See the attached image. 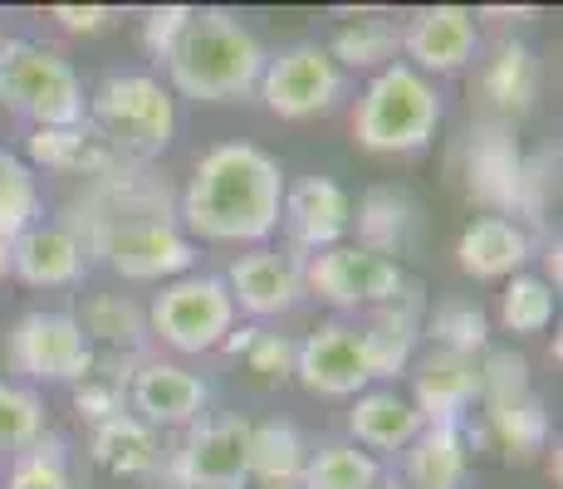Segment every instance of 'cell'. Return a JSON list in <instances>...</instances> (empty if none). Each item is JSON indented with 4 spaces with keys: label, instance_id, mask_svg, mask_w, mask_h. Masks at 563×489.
Here are the masks:
<instances>
[{
    "label": "cell",
    "instance_id": "44dd1931",
    "mask_svg": "<svg viewBox=\"0 0 563 489\" xmlns=\"http://www.w3.org/2000/svg\"><path fill=\"white\" fill-rule=\"evenodd\" d=\"M529 231L505 215H475L456 241V259L471 279H515L529 259Z\"/></svg>",
    "mask_w": 563,
    "mask_h": 489
},
{
    "label": "cell",
    "instance_id": "7c38bea8",
    "mask_svg": "<svg viewBox=\"0 0 563 489\" xmlns=\"http://www.w3.org/2000/svg\"><path fill=\"white\" fill-rule=\"evenodd\" d=\"M5 357L30 382H84L99 363V353L84 338L79 319L59 309H35L10 329Z\"/></svg>",
    "mask_w": 563,
    "mask_h": 489
},
{
    "label": "cell",
    "instance_id": "9a60e30c",
    "mask_svg": "<svg viewBox=\"0 0 563 489\" xmlns=\"http://www.w3.org/2000/svg\"><path fill=\"white\" fill-rule=\"evenodd\" d=\"M225 289L231 303L245 309L251 319H279L305 299V255L295 249H275V245H255L251 255H241L225 269Z\"/></svg>",
    "mask_w": 563,
    "mask_h": 489
},
{
    "label": "cell",
    "instance_id": "4316f807",
    "mask_svg": "<svg viewBox=\"0 0 563 489\" xmlns=\"http://www.w3.org/2000/svg\"><path fill=\"white\" fill-rule=\"evenodd\" d=\"M74 319H79L93 353L108 347L113 357H133L153 338V333H147V313L137 309L128 293H93V299L84 303V313H74Z\"/></svg>",
    "mask_w": 563,
    "mask_h": 489
},
{
    "label": "cell",
    "instance_id": "7402d4cb",
    "mask_svg": "<svg viewBox=\"0 0 563 489\" xmlns=\"http://www.w3.org/2000/svg\"><path fill=\"white\" fill-rule=\"evenodd\" d=\"M349 431H353V445H363L367 455L373 451H407L421 431V416H417V407H411L407 391L367 387V391L353 397Z\"/></svg>",
    "mask_w": 563,
    "mask_h": 489
},
{
    "label": "cell",
    "instance_id": "60d3db41",
    "mask_svg": "<svg viewBox=\"0 0 563 489\" xmlns=\"http://www.w3.org/2000/svg\"><path fill=\"white\" fill-rule=\"evenodd\" d=\"M49 15L59 20L64 30H74V35H99V30L113 25V10L108 5H54Z\"/></svg>",
    "mask_w": 563,
    "mask_h": 489
},
{
    "label": "cell",
    "instance_id": "4dcf8cb0",
    "mask_svg": "<svg viewBox=\"0 0 563 489\" xmlns=\"http://www.w3.org/2000/svg\"><path fill=\"white\" fill-rule=\"evenodd\" d=\"M309 445L289 421H260L251 426V480L255 485H299Z\"/></svg>",
    "mask_w": 563,
    "mask_h": 489
},
{
    "label": "cell",
    "instance_id": "d6a6232c",
    "mask_svg": "<svg viewBox=\"0 0 563 489\" xmlns=\"http://www.w3.org/2000/svg\"><path fill=\"white\" fill-rule=\"evenodd\" d=\"M329 49V59L339 64L343 74L349 69H387L393 64V54L402 49V40H397V30L387 25V20H353V25H343L339 35H333V45H323Z\"/></svg>",
    "mask_w": 563,
    "mask_h": 489
},
{
    "label": "cell",
    "instance_id": "52a82bcc",
    "mask_svg": "<svg viewBox=\"0 0 563 489\" xmlns=\"http://www.w3.org/2000/svg\"><path fill=\"white\" fill-rule=\"evenodd\" d=\"M481 416L490 441L505 451V460L525 465L534 451L549 445V411L529 382V363L515 347H485L481 363Z\"/></svg>",
    "mask_w": 563,
    "mask_h": 489
},
{
    "label": "cell",
    "instance_id": "484cf974",
    "mask_svg": "<svg viewBox=\"0 0 563 489\" xmlns=\"http://www.w3.org/2000/svg\"><path fill=\"white\" fill-rule=\"evenodd\" d=\"M481 93L490 98V108L500 113V123L525 118L529 108H534V98H539V59H534V49L519 45V40H505V45L485 59Z\"/></svg>",
    "mask_w": 563,
    "mask_h": 489
},
{
    "label": "cell",
    "instance_id": "30bf717a",
    "mask_svg": "<svg viewBox=\"0 0 563 489\" xmlns=\"http://www.w3.org/2000/svg\"><path fill=\"white\" fill-rule=\"evenodd\" d=\"M305 289L319 293L333 309H383V303H397L411 289L407 269L397 265L393 255H377L358 241L329 245L319 255H305Z\"/></svg>",
    "mask_w": 563,
    "mask_h": 489
},
{
    "label": "cell",
    "instance_id": "6da1fadb",
    "mask_svg": "<svg viewBox=\"0 0 563 489\" xmlns=\"http://www.w3.org/2000/svg\"><path fill=\"white\" fill-rule=\"evenodd\" d=\"M69 231L123 279L172 285L197 265V241L177 225L167 187L137 162H118L113 171L93 177L79 201V225Z\"/></svg>",
    "mask_w": 563,
    "mask_h": 489
},
{
    "label": "cell",
    "instance_id": "3957f363",
    "mask_svg": "<svg viewBox=\"0 0 563 489\" xmlns=\"http://www.w3.org/2000/svg\"><path fill=\"white\" fill-rule=\"evenodd\" d=\"M265 45L255 30L231 10H191L187 35L167 54L172 93L197 98V103H231L255 93L265 74Z\"/></svg>",
    "mask_w": 563,
    "mask_h": 489
},
{
    "label": "cell",
    "instance_id": "e0dca14e",
    "mask_svg": "<svg viewBox=\"0 0 563 489\" xmlns=\"http://www.w3.org/2000/svg\"><path fill=\"white\" fill-rule=\"evenodd\" d=\"M402 49L417 74H456L475 59L481 49V30H475V10L465 5H427L411 15V25L402 30Z\"/></svg>",
    "mask_w": 563,
    "mask_h": 489
},
{
    "label": "cell",
    "instance_id": "8fae6325",
    "mask_svg": "<svg viewBox=\"0 0 563 489\" xmlns=\"http://www.w3.org/2000/svg\"><path fill=\"white\" fill-rule=\"evenodd\" d=\"M260 98H265L269 113L289 118V123H305V118L333 113L339 98L349 93V74L329 59L323 45H289L265 59V74H260Z\"/></svg>",
    "mask_w": 563,
    "mask_h": 489
},
{
    "label": "cell",
    "instance_id": "d590c367",
    "mask_svg": "<svg viewBox=\"0 0 563 489\" xmlns=\"http://www.w3.org/2000/svg\"><path fill=\"white\" fill-rule=\"evenodd\" d=\"M45 436V401L35 397L30 387L0 382V455L5 451H25Z\"/></svg>",
    "mask_w": 563,
    "mask_h": 489
},
{
    "label": "cell",
    "instance_id": "bcb514c9",
    "mask_svg": "<svg viewBox=\"0 0 563 489\" xmlns=\"http://www.w3.org/2000/svg\"><path fill=\"white\" fill-rule=\"evenodd\" d=\"M255 489H299V485H255Z\"/></svg>",
    "mask_w": 563,
    "mask_h": 489
},
{
    "label": "cell",
    "instance_id": "1f68e13d",
    "mask_svg": "<svg viewBox=\"0 0 563 489\" xmlns=\"http://www.w3.org/2000/svg\"><path fill=\"white\" fill-rule=\"evenodd\" d=\"M377 480H383L377 455H367L353 441H329L319 451H309L299 489H373Z\"/></svg>",
    "mask_w": 563,
    "mask_h": 489
},
{
    "label": "cell",
    "instance_id": "d4e9b609",
    "mask_svg": "<svg viewBox=\"0 0 563 489\" xmlns=\"http://www.w3.org/2000/svg\"><path fill=\"white\" fill-rule=\"evenodd\" d=\"M30 167H49V171H79V177H103V171H113L118 152L103 143L99 133L89 127V118L74 127H35L30 133Z\"/></svg>",
    "mask_w": 563,
    "mask_h": 489
},
{
    "label": "cell",
    "instance_id": "2e32d148",
    "mask_svg": "<svg viewBox=\"0 0 563 489\" xmlns=\"http://www.w3.org/2000/svg\"><path fill=\"white\" fill-rule=\"evenodd\" d=\"M481 401V363L446 347L411 357V407L421 426H461L465 411Z\"/></svg>",
    "mask_w": 563,
    "mask_h": 489
},
{
    "label": "cell",
    "instance_id": "277c9868",
    "mask_svg": "<svg viewBox=\"0 0 563 489\" xmlns=\"http://www.w3.org/2000/svg\"><path fill=\"white\" fill-rule=\"evenodd\" d=\"M441 127V93L427 74H417L411 64L393 59L387 69H377L367 79V89L353 108V143L367 152H421Z\"/></svg>",
    "mask_w": 563,
    "mask_h": 489
},
{
    "label": "cell",
    "instance_id": "ba28073f",
    "mask_svg": "<svg viewBox=\"0 0 563 489\" xmlns=\"http://www.w3.org/2000/svg\"><path fill=\"white\" fill-rule=\"evenodd\" d=\"M465 187L485 205L490 215H539L544 211V191L549 177L539 171V162H529L515 143L510 123H481L471 133V147H465Z\"/></svg>",
    "mask_w": 563,
    "mask_h": 489
},
{
    "label": "cell",
    "instance_id": "9c48e42d",
    "mask_svg": "<svg viewBox=\"0 0 563 489\" xmlns=\"http://www.w3.org/2000/svg\"><path fill=\"white\" fill-rule=\"evenodd\" d=\"M235 329V303L221 275H181L157 289L147 309V333L177 353H216Z\"/></svg>",
    "mask_w": 563,
    "mask_h": 489
},
{
    "label": "cell",
    "instance_id": "f35d334b",
    "mask_svg": "<svg viewBox=\"0 0 563 489\" xmlns=\"http://www.w3.org/2000/svg\"><path fill=\"white\" fill-rule=\"evenodd\" d=\"M187 25H191V5H153L143 15V45H147V54L167 64V54L177 49L181 35H187Z\"/></svg>",
    "mask_w": 563,
    "mask_h": 489
},
{
    "label": "cell",
    "instance_id": "7dc6e473",
    "mask_svg": "<svg viewBox=\"0 0 563 489\" xmlns=\"http://www.w3.org/2000/svg\"><path fill=\"white\" fill-rule=\"evenodd\" d=\"M167 489H177V485H167Z\"/></svg>",
    "mask_w": 563,
    "mask_h": 489
},
{
    "label": "cell",
    "instance_id": "e575fe53",
    "mask_svg": "<svg viewBox=\"0 0 563 489\" xmlns=\"http://www.w3.org/2000/svg\"><path fill=\"white\" fill-rule=\"evenodd\" d=\"M431 343L446 347V353H461V357H481L490 347V319H485L475 303H441L427 323Z\"/></svg>",
    "mask_w": 563,
    "mask_h": 489
},
{
    "label": "cell",
    "instance_id": "b9f144b4",
    "mask_svg": "<svg viewBox=\"0 0 563 489\" xmlns=\"http://www.w3.org/2000/svg\"><path fill=\"white\" fill-rule=\"evenodd\" d=\"M260 338V329H255V323H241V329H231V333H225V353H251V343Z\"/></svg>",
    "mask_w": 563,
    "mask_h": 489
},
{
    "label": "cell",
    "instance_id": "f1b7e54d",
    "mask_svg": "<svg viewBox=\"0 0 563 489\" xmlns=\"http://www.w3.org/2000/svg\"><path fill=\"white\" fill-rule=\"evenodd\" d=\"M353 221H358V245L377 249V255H402L411 245V235H417V205H411L407 191H393V187H373L358 201V211H353Z\"/></svg>",
    "mask_w": 563,
    "mask_h": 489
},
{
    "label": "cell",
    "instance_id": "cb8c5ba5",
    "mask_svg": "<svg viewBox=\"0 0 563 489\" xmlns=\"http://www.w3.org/2000/svg\"><path fill=\"white\" fill-rule=\"evenodd\" d=\"M363 338L373 347L377 382L407 373L411 357H417V338H421V289L411 285L397 303L373 309V319H363Z\"/></svg>",
    "mask_w": 563,
    "mask_h": 489
},
{
    "label": "cell",
    "instance_id": "603a6c76",
    "mask_svg": "<svg viewBox=\"0 0 563 489\" xmlns=\"http://www.w3.org/2000/svg\"><path fill=\"white\" fill-rule=\"evenodd\" d=\"M465 475H471V451L461 426H421L402 451L407 489H465Z\"/></svg>",
    "mask_w": 563,
    "mask_h": 489
},
{
    "label": "cell",
    "instance_id": "7bdbcfd3",
    "mask_svg": "<svg viewBox=\"0 0 563 489\" xmlns=\"http://www.w3.org/2000/svg\"><path fill=\"white\" fill-rule=\"evenodd\" d=\"M544 269H549V279H544V285H554V289H559V279H563V259H559V245H549V249H544Z\"/></svg>",
    "mask_w": 563,
    "mask_h": 489
},
{
    "label": "cell",
    "instance_id": "74e56055",
    "mask_svg": "<svg viewBox=\"0 0 563 489\" xmlns=\"http://www.w3.org/2000/svg\"><path fill=\"white\" fill-rule=\"evenodd\" d=\"M123 401H128V377L103 373L99 363H93V373L84 377V382H74V407H79V416L93 421V426L123 416Z\"/></svg>",
    "mask_w": 563,
    "mask_h": 489
},
{
    "label": "cell",
    "instance_id": "4fadbf2b",
    "mask_svg": "<svg viewBox=\"0 0 563 489\" xmlns=\"http://www.w3.org/2000/svg\"><path fill=\"white\" fill-rule=\"evenodd\" d=\"M177 489H245L251 485V421L211 416L187 431V441L167 455Z\"/></svg>",
    "mask_w": 563,
    "mask_h": 489
},
{
    "label": "cell",
    "instance_id": "7a4b0ae2",
    "mask_svg": "<svg viewBox=\"0 0 563 489\" xmlns=\"http://www.w3.org/2000/svg\"><path fill=\"white\" fill-rule=\"evenodd\" d=\"M285 167L255 143H216L201 152L177 196V225L191 241L265 245L279 231Z\"/></svg>",
    "mask_w": 563,
    "mask_h": 489
},
{
    "label": "cell",
    "instance_id": "5b68a950",
    "mask_svg": "<svg viewBox=\"0 0 563 489\" xmlns=\"http://www.w3.org/2000/svg\"><path fill=\"white\" fill-rule=\"evenodd\" d=\"M0 108L30 127H74L89 118V93L59 49L40 40H0Z\"/></svg>",
    "mask_w": 563,
    "mask_h": 489
},
{
    "label": "cell",
    "instance_id": "5bb4252c",
    "mask_svg": "<svg viewBox=\"0 0 563 489\" xmlns=\"http://www.w3.org/2000/svg\"><path fill=\"white\" fill-rule=\"evenodd\" d=\"M295 377L313 397H358L377 382L373 347L363 338V323H319L305 343H295Z\"/></svg>",
    "mask_w": 563,
    "mask_h": 489
},
{
    "label": "cell",
    "instance_id": "8992f818",
    "mask_svg": "<svg viewBox=\"0 0 563 489\" xmlns=\"http://www.w3.org/2000/svg\"><path fill=\"white\" fill-rule=\"evenodd\" d=\"M89 127L123 162H153L177 137V93L153 74H108L89 98Z\"/></svg>",
    "mask_w": 563,
    "mask_h": 489
},
{
    "label": "cell",
    "instance_id": "f546056e",
    "mask_svg": "<svg viewBox=\"0 0 563 489\" xmlns=\"http://www.w3.org/2000/svg\"><path fill=\"white\" fill-rule=\"evenodd\" d=\"M40 221H45V196H40L35 167L20 152L0 147V241L15 245Z\"/></svg>",
    "mask_w": 563,
    "mask_h": 489
},
{
    "label": "cell",
    "instance_id": "ffe728a7",
    "mask_svg": "<svg viewBox=\"0 0 563 489\" xmlns=\"http://www.w3.org/2000/svg\"><path fill=\"white\" fill-rule=\"evenodd\" d=\"M10 275L35 289H74L89 275V249L69 225H45L25 231L10 245Z\"/></svg>",
    "mask_w": 563,
    "mask_h": 489
},
{
    "label": "cell",
    "instance_id": "ee69618b",
    "mask_svg": "<svg viewBox=\"0 0 563 489\" xmlns=\"http://www.w3.org/2000/svg\"><path fill=\"white\" fill-rule=\"evenodd\" d=\"M5 275H10V245L0 241V279H5Z\"/></svg>",
    "mask_w": 563,
    "mask_h": 489
},
{
    "label": "cell",
    "instance_id": "d6986e66",
    "mask_svg": "<svg viewBox=\"0 0 563 489\" xmlns=\"http://www.w3.org/2000/svg\"><path fill=\"white\" fill-rule=\"evenodd\" d=\"M279 225H285L289 241H295V255L299 249L319 255V249H329V245H343V235H349V225H353V196L333 177H305V181H295V187H285Z\"/></svg>",
    "mask_w": 563,
    "mask_h": 489
},
{
    "label": "cell",
    "instance_id": "83f0119b",
    "mask_svg": "<svg viewBox=\"0 0 563 489\" xmlns=\"http://www.w3.org/2000/svg\"><path fill=\"white\" fill-rule=\"evenodd\" d=\"M93 460H99L103 470L123 475V480H137V475H153L162 465V441L147 421L123 411V416L93 426Z\"/></svg>",
    "mask_w": 563,
    "mask_h": 489
},
{
    "label": "cell",
    "instance_id": "f6af8a7d",
    "mask_svg": "<svg viewBox=\"0 0 563 489\" xmlns=\"http://www.w3.org/2000/svg\"><path fill=\"white\" fill-rule=\"evenodd\" d=\"M373 489H407V485H402V480H397V475H383V480H377Z\"/></svg>",
    "mask_w": 563,
    "mask_h": 489
},
{
    "label": "cell",
    "instance_id": "8d00e7d4",
    "mask_svg": "<svg viewBox=\"0 0 563 489\" xmlns=\"http://www.w3.org/2000/svg\"><path fill=\"white\" fill-rule=\"evenodd\" d=\"M10 489H74L64 441L40 436L35 445H25V451L15 455V470H10Z\"/></svg>",
    "mask_w": 563,
    "mask_h": 489
},
{
    "label": "cell",
    "instance_id": "ab89813d",
    "mask_svg": "<svg viewBox=\"0 0 563 489\" xmlns=\"http://www.w3.org/2000/svg\"><path fill=\"white\" fill-rule=\"evenodd\" d=\"M251 367L255 373H265V377H289L295 373V343L285 338V333H265L260 329V338L251 343Z\"/></svg>",
    "mask_w": 563,
    "mask_h": 489
},
{
    "label": "cell",
    "instance_id": "836d02e7",
    "mask_svg": "<svg viewBox=\"0 0 563 489\" xmlns=\"http://www.w3.org/2000/svg\"><path fill=\"white\" fill-rule=\"evenodd\" d=\"M559 289L544 285L539 275H515L500 293V323L505 333H544L554 323Z\"/></svg>",
    "mask_w": 563,
    "mask_h": 489
},
{
    "label": "cell",
    "instance_id": "ac0fdd59",
    "mask_svg": "<svg viewBox=\"0 0 563 489\" xmlns=\"http://www.w3.org/2000/svg\"><path fill=\"white\" fill-rule=\"evenodd\" d=\"M128 401H133L137 421H147L153 431H191L197 421H206L211 391L197 373L177 363H143L128 377Z\"/></svg>",
    "mask_w": 563,
    "mask_h": 489
}]
</instances>
